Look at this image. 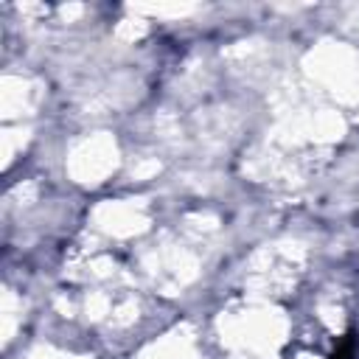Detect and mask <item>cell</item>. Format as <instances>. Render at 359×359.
Masks as SVG:
<instances>
[{
  "instance_id": "cell-1",
  "label": "cell",
  "mask_w": 359,
  "mask_h": 359,
  "mask_svg": "<svg viewBox=\"0 0 359 359\" xmlns=\"http://www.w3.org/2000/svg\"><path fill=\"white\" fill-rule=\"evenodd\" d=\"M356 356V339H353V334H348L339 345H337V351L331 353V359H353Z\"/></svg>"
}]
</instances>
